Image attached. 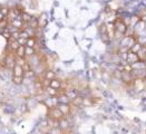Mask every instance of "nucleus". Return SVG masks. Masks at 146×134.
<instances>
[{"instance_id": "f03ea898", "label": "nucleus", "mask_w": 146, "mask_h": 134, "mask_svg": "<svg viewBox=\"0 0 146 134\" xmlns=\"http://www.w3.org/2000/svg\"><path fill=\"white\" fill-rule=\"evenodd\" d=\"M57 109L64 114V116H66V115L69 114V112H70L69 105H68V104H64V103H59V104L57 105Z\"/></svg>"}, {"instance_id": "2eb2a0df", "label": "nucleus", "mask_w": 146, "mask_h": 134, "mask_svg": "<svg viewBox=\"0 0 146 134\" xmlns=\"http://www.w3.org/2000/svg\"><path fill=\"white\" fill-rule=\"evenodd\" d=\"M26 63H27V61H25V58H19V57H16V58H15V64H16V65H19V66H21V67H24V65Z\"/></svg>"}, {"instance_id": "0eeeda50", "label": "nucleus", "mask_w": 146, "mask_h": 134, "mask_svg": "<svg viewBox=\"0 0 146 134\" xmlns=\"http://www.w3.org/2000/svg\"><path fill=\"white\" fill-rule=\"evenodd\" d=\"M116 29H117L119 33L124 34V33L126 31V26L124 25V23H123L122 20H118L117 24H116Z\"/></svg>"}, {"instance_id": "f3484780", "label": "nucleus", "mask_w": 146, "mask_h": 134, "mask_svg": "<svg viewBox=\"0 0 146 134\" xmlns=\"http://www.w3.org/2000/svg\"><path fill=\"white\" fill-rule=\"evenodd\" d=\"M19 38L28 39V38H29V35H28V33H27L26 30H20V33H19Z\"/></svg>"}, {"instance_id": "4468645a", "label": "nucleus", "mask_w": 146, "mask_h": 134, "mask_svg": "<svg viewBox=\"0 0 146 134\" xmlns=\"http://www.w3.org/2000/svg\"><path fill=\"white\" fill-rule=\"evenodd\" d=\"M46 92L48 93L50 96H56V95H58V91L57 89H54V88H51V87H47L46 88Z\"/></svg>"}, {"instance_id": "6e6552de", "label": "nucleus", "mask_w": 146, "mask_h": 134, "mask_svg": "<svg viewBox=\"0 0 146 134\" xmlns=\"http://www.w3.org/2000/svg\"><path fill=\"white\" fill-rule=\"evenodd\" d=\"M31 16L29 15V13H27V12H21V20H23V23L25 24H29L30 23V20H31Z\"/></svg>"}, {"instance_id": "39448f33", "label": "nucleus", "mask_w": 146, "mask_h": 134, "mask_svg": "<svg viewBox=\"0 0 146 134\" xmlns=\"http://www.w3.org/2000/svg\"><path fill=\"white\" fill-rule=\"evenodd\" d=\"M25 46H19L18 49L16 50V57H19V58H25Z\"/></svg>"}, {"instance_id": "1a4fd4ad", "label": "nucleus", "mask_w": 146, "mask_h": 134, "mask_svg": "<svg viewBox=\"0 0 146 134\" xmlns=\"http://www.w3.org/2000/svg\"><path fill=\"white\" fill-rule=\"evenodd\" d=\"M35 45H36V39H35V37H29V38L27 39V41H26V45H25V46H27V47H31V48H35Z\"/></svg>"}, {"instance_id": "9b49d317", "label": "nucleus", "mask_w": 146, "mask_h": 134, "mask_svg": "<svg viewBox=\"0 0 146 134\" xmlns=\"http://www.w3.org/2000/svg\"><path fill=\"white\" fill-rule=\"evenodd\" d=\"M54 78H56V74H55V72H52V71L46 72V74H45V79L51 81V79H54Z\"/></svg>"}, {"instance_id": "9d476101", "label": "nucleus", "mask_w": 146, "mask_h": 134, "mask_svg": "<svg viewBox=\"0 0 146 134\" xmlns=\"http://www.w3.org/2000/svg\"><path fill=\"white\" fill-rule=\"evenodd\" d=\"M25 55L28 56V57H34L35 56V48L25 46Z\"/></svg>"}, {"instance_id": "f8f14e48", "label": "nucleus", "mask_w": 146, "mask_h": 134, "mask_svg": "<svg viewBox=\"0 0 146 134\" xmlns=\"http://www.w3.org/2000/svg\"><path fill=\"white\" fill-rule=\"evenodd\" d=\"M9 25V21H8V19H7V17H5L1 21H0V29L1 30H3V29H6L7 28V26Z\"/></svg>"}, {"instance_id": "aec40b11", "label": "nucleus", "mask_w": 146, "mask_h": 134, "mask_svg": "<svg viewBox=\"0 0 146 134\" xmlns=\"http://www.w3.org/2000/svg\"><path fill=\"white\" fill-rule=\"evenodd\" d=\"M0 8H1V7H0Z\"/></svg>"}, {"instance_id": "423d86ee", "label": "nucleus", "mask_w": 146, "mask_h": 134, "mask_svg": "<svg viewBox=\"0 0 146 134\" xmlns=\"http://www.w3.org/2000/svg\"><path fill=\"white\" fill-rule=\"evenodd\" d=\"M12 83L15 85H23L24 84V77L20 76H12Z\"/></svg>"}, {"instance_id": "dca6fc26", "label": "nucleus", "mask_w": 146, "mask_h": 134, "mask_svg": "<svg viewBox=\"0 0 146 134\" xmlns=\"http://www.w3.org/2000/svg\"><path fill=\"white\" fill-rule=\"evenodd\" d=\"M0 12L2 13L3 17H7V16L9 15V8H7V7H1V8H0Z\"/></svg>"}, {"instance_id": "a211bd4d", "label": "nucleus", "mask_w": 146, "mask_h": 134, "mask_svg": "<svg viewBox=\"0 0 146 134\" xmlns=\"http://www.w3.org/2000/svg\"><path fill=\"white\" fill-rule=\"evenodd\" d=\"M19 33H20V31H16V33L10 34V39H11V40H18V39H19Z\"/></svg>"}, {"instance_id": "7ed1b4c3", "label": "nucleus", "mask_w": 146, "mask_h": 134, "mask_svg": "<svg viewBox=\"0 0 146 134\" xmlns=\"http://www.w3.org/2000/svg\"><path fill=\"white\" fill-rule=\"evenodd\" d=\"M12 71H13V76H20V77H24V68L19 65H15L12 67Z\"/></svg>"}, {"instance_id": "20e7f679", "label": "nucleus", "mask_w": 146, "mask_h": 134, "mask_svg": "<svg viewBox=\"0 0 146 134\" xmlns=\"http://www.w3.org/2000/svg\"><path fill=\"white\" fill-rule=\"evenodd\" d=\"M49 87H51V88H54V89L59 91V89H60V87H61V81L57 79V78L51 79V81L49 82Z\"/></svg>"}, {"instance_id": "ddd939ff", "label": "nucleus", "mask_w": 146, "mask_h": 134, "mask_svg": "<svg viewBox=\"0 0 146 134\" xmlns=\"http://www.w3.org/2000/svg\"><path fill=\"white\" fill-rule=\"evenodd\" d=\"M9 40H10V48L16 51L18 49V47L20 46L19 43H18V40H11V39H9Z\"/></svg>"}, {"instance_id": "6ab92c4d", "label": "nucleus", "mask_w": 146, "mask_h": 134, "mask_svg": "<svg viewBox=\"0 0 146 134\" xmlns=\"http://www.w3.org/2000/svg\"><path fill=\"white\" fill-rule=\"evenodd\" d=\"M3 18H5V17H3V16H2V13H1V12H0V21H1V20H2V19H3Z\"/></svg>"}, {"instance_id": "f257e3e1", "label": "nucleus", "mask_w": 146, "mask_h": 134, "mask_svg": "<svg viewBox=\"0 0 146 134\" xmlns=\"http://www.w3.org/2000/svg\"><path fill=\"white\" fill-rule=\"evenodd\" d=\"M48 116L50 121H55V122H59L60 120H62V119L65 117L64 114L57 109V106H52V107L49 109Z\"/></svg>"}]
</instances>
